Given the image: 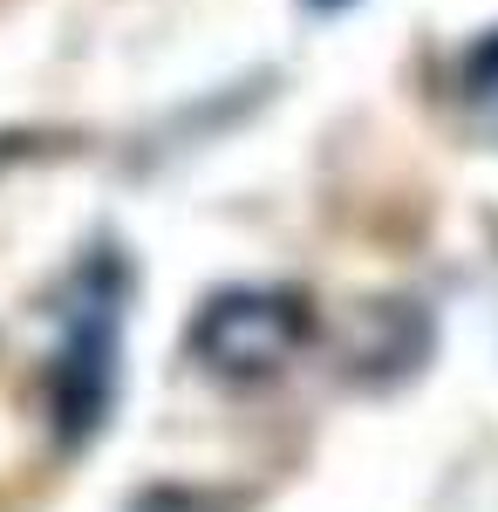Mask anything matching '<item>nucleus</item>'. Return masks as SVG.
Returning a JSON list of instances; mask_svg holds the SVG:
<instances>
[{"instance_id": "2", "label": "nucleus", "mask_w": 498, "mask_h": 512, "mask_svg": "<svg viewBox=\"0 0 498 512\" xmlns=\"http://www.w3.org/2000/svg\"><path fill=\"white\" fill-rule=\"evenodd\" d=\"M307 342V308L294 294H219L192 328V349L226 376H267Z\"/></svg>"}, {"instance_id": "5", "label": "nucleus", "mask_w": 498, "mask_h": 512, "mask_svg": "<svg viewBox=\"0 0 498 512\" xmlns=\"http://www.w3.org/2000/svg\"><path fill=\"white\" fill-rule=\"evenodd\" d=\"M321 7H328V0H321Z\"/></svg>"}, {"instance_id": "1", "label": "nucleus", "mask_w": 498, "mask_h": 512, "mask_svg": "<svg viewBox=\"0 0 498 512\" xmlns=\"http://www.w3.org/2000/svg\"><path fill=\"white\" fill-rule=\"evenodd\" d=\"M116 355V267L96 260L69 287V335H62V369H55V417L69 437H89L110 410V369Z\"/></svg>"}, {"instance_id": "3", "label": "nucleus", "mask_w": 498, "mask_h": 512, "mask_svg": "<svg viewBox=\"0 0 498 512\" xmlns=\"http://www.w3.org/2000/svg\"><path fill=\"white\" fill-rule=\"evenodd\" d=\"M464 82L471 89H498V35H485L471 48V62H464Z\"/></svg>"}, {"instance_id": "4", "label": "nucleus", "mask_w": 498, "mask_h": 512, "mask_svg": "<svg viewBox=\"0 0 498 512\" xmlns=\"http://www.w3.org/2000/svg\"><path fill=\"white\" fill-rule=\"evenodd\" d=\"M137 512H205V506H198L192 492H151V499H144Z\"/></svg>"}]
</instances>
